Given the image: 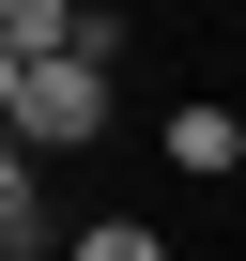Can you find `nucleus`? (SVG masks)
Segmentation results:
<instances>
[{
    "label": "nucleus",
    "instance_id": "nucleus-5",
    "mask_svg": "<svg viewBox=\"0 0 246 261\" xmlns=\"http://www.w3.org/2000/svg\"><path fill=\"white\" fill-rule=\"evenodd\" d=\"M62 261H169V246H154V230H139V215H92V230H77V246H62Z\"/></svg>",
    "mask_w": 246,
    "mask_h": 261
},
{
    "label": "nucleus",
    "instance_id": "nucleus-3",
    "mask_svg": "<svg viewBox=\"0 0 246 261\" xmlns=\"http://www.w3.org/2000/svg\"><path fill=\"white\" fill-rule=\"evenodd\" d=\"M77 46V0H0V62H62Z\"/></svg>",
    "mask_w": 246,
    "mask_h": 261
},
{
    "label": "nucleus",
    "instance_id": "nucleus-7",
    "mask_svg": "<svg viewBox=\"0 0 246 261\" xmlns=\"http://www.w3.org/2000/svg\"><path fill=\"white\" fill-rule=\"evenodd\" d=\"M0 261H16V246H0Z\"/></svg>",
    "mask_w": 246,
    "mask_h": 261
},
{
    "label": "nucleus",
    "instance_id": "nucleus-2",
    "mask_svg": "<svg viewBox=\"0 0 246 261\" xmlns=\"http://www.w3.org/2000/svg\"><path fill=\"white\" fill-rule=\"evenodd\" d=\"M154 154H169V169H185V185H215V169H231V154H246V123H231V108H215V92H200V108H169V139H154Z\"/></svg>",
    "mask_w": 246,
    "mask_h": 261
},
{
    "label": "nucleus",
    "instance_id": "nucleus-6",
    "mask_svg": "<svg viewBox=\"0 0 246 261\" xmlns=\"http://www.w3.org/2000/svg\"><path fill=\"white\" fill-rule=\"evenodd\" d=\"M0 108H16V62H0Z\"/></svg>",
    "mask_w": 246,
    "mask_h": 261
},
{
    "label": "nucleus",
    "instance_id": "nucleus-1",
    "mask_svg": "<svg viewBox=\"0 0 246 261\" xmlns=\"http://www.w3.org/2000/svg\"><path fill=\"white\" fill-rule=\"evenodd\" d=\"M0 139H16V154H77V139H108V62H92V46L16 62V108H0Z\"/></svg>",
    "mask_w": 246,
    "mask_h": 261
},
{
    "label": "nucleus",
    "instance_id": "nucleus-4",
    "mask_svg": "<svg viewBox=\"0 0 246 261\" xmlns=\"http://www.w3.org/2000/svg\"><path fill=\"white\" fill-rule=\"evenodd\" d=\"M31 230H46V169L0 139V246H31Z\"/></svg>",
    "mask_w": 246,
    "mask_h": 261
}]
</instances>
